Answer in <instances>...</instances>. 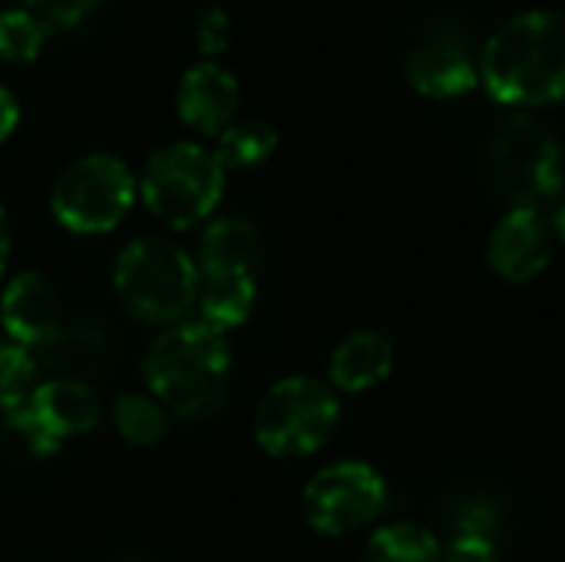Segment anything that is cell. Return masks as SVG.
<instances>
[{
  "label": "cell",
  "instance_id": "1",
  "mask_svg": "<svg viewBox=\"0 0 565 562\" xmlns=\"http://www.w3.org/2000/svg\"><path fill=\"white\" fill-rule=\"evenodd\" d=\"M480 83L513 109H536L565 99V17L523 10L500 23L480 50Z\"/></svg>",
  "mask_w": 565,
  "mask_h": 562
},
{
  "label": "cell",
  "instance_id": "2",
  "mask_svg": "<svg viewBox=\"0 0 565 562\" xmlns=\"http://www.w3.org/2000/svg\"><path fill=\"white\" fill-rule=\"evenodd\" d=\"M149 394L182 421H205L225 407L232 381V351L225 335L205 321L166 328L142 358Z\"/></svg>",
  "mask_w": 565,
  "mask_h": 562
},
{
  "label": "cell",
  "instance_id": "3",
  "mask_svg": "<svg viewBox=\"0 0 565 562\" xmlns=\"http://www.w3.org/2000/svg\"><path fill=\"white\" fill-rule=\"evenodd\" d=\"M262 258L258 229L242 215L209 222L199 245V315L218 335L242 328L252 318L258 282L255 268Z\"/></svg>",
  "mask_w": 565,
  "mask_h": 562
},
{
  "label": "cell",
  "instance_id": "4",
  "mask_svg": "<svg viewBox=\"0 0 565 562\" xmlns=\"http://www.w3.org/2000/svg\"><path fill=\"white\" fill-rule=\"evenodd\" d=\"M113 285L132 318L172 328L195 305L199 268L182 245L146 235L119 252Z\"/></svg>",
  "mask_w": 565,
  "mask_h": 562
},
{
  "label": "cell",
  "instance_id": "5",
  "mask_svg": "<svg viewBox=\"0 0 565 562\" xmlns=\"http://www.w3.org/2000/svg\"><path fill=\"white\" fill-rule=\"evenodd\" d=\"M483 182L516 205H536L553 199L565 182L563 142L540 119L516 113L503 119L483 146Z\"/></svg>",
  "mask_w": 565,
  "mask_h": 562
},
{
  "label": "cell",
  "instance_id": "6",
  "mask_svg": "<svg viewBox=\"0 0 565 562\" xmlns=\"http://www.w3.org/2000/svg\"><path fill=\"white\" fill-rule=\"evenodd\" d=\"M225 166L215 149L202 142H169L156 149L139 176V195L146 209L169 229H192L205 222L222 202Z\"/></svg>",
  "mask_w": 565,
  "mask_h": 562
},
{
  "label": "cell",
  "instance_id": "7",
  "mask_svg": "<svg viewBox=\"0 0 565 562\" xmlns=\"http://www.w3.org/2000/svg\"><path fill=\"white\" fill-rule=\"evenodd\" d=\"M341 424L334 388L318 378L291 374L268 388L255 407V441L275 460H301L318 454Z\"/></svg>",
  "mask_w": 565,
  "mask_h": 562
},
{
  "label": "cell",
  "instance_id": "8",
  "mask_svg": "<svg viewBox=\"0 0 565 562\" xmlns=\"http://www.w3.org/2000/svg\"><path fill=\"white\" fill-rule=\"evenodd\" d=\"M136 192L139 182L119 156L89 152L56 176L50 212L73 235H103L129 215Z\"/></svg>",
  "mask_w": 565,
  "mask_h": 562
},
{
  "label": "cell",
  "instance_id": "9",
  "mask_svg": "<svg viewBox=\"0 0 565 562\" xmlns=\"http://www.w3.org/2000/svg\"><path fill=\"white\" fill-rule=\"evenodd\" d=\"M384 503V477L361 460H338L321 467L301 494L305 523L321 537H344L364 530L381 517Z\"/></svg>",
  "mask_w": 565,
  "mask_h": 562
},
{
  "label": "cell",
  "instance_id": "10",
  "mask_svg": "<svg viewBox=\"0 0 565 562\" xmlns=\"http://www.w3.org/2000/svg\"><path fill=\"white\" fill-rule=\"evenodd\" d=\"M99 414H103L99 397L86 381L50 378L40 381L30 401L7 421L30 444L33 454L46 457L56 454L60 444L89 434L99 424Z\"/></svg>",
  "mask_w": 565,
  "mask_h": 562
},
{
  "label": "cell",
  "instance_id": "11",
  "mask_svg": "<svg viewBox=\"0 0 565 562\" xmlns=\"http://www.w3.org/2000/svg\"><path fill=\"white\" fill-rule=\"evenodd\" d=\"M407 79L427 99H457L480 86V53L460 23H434L407 50Z\"/></svg>",
  "mask_w": 565,
  "mask_h": 562
},
{
  "label": "cell",
  "instance_id": "12",
  "mask_svg": "<svg viewBox=\"0 0 565 562\" xmlns=\"http://www.w3.org/2000/svg\"><path fill=\"white\" fill-rule=\"evenodd\" d=\"M556 255V235L550 219L536 205L510 209L490 232L487 265L510 285H526L540 278Z\"/></svg>",
  "mask_w": 565,
  "mask_h": 562
},
{
  "label": "cell",
  "instance_id": "13",
  "mask_svg": "<svg viewBox=\"0 0 565 562\" xmlns=\"http://www.w3.org/2000/svg\"><path fill=\"white\" fill-rule=\"evenodd\" d=\"M0 325L17 348L40 351L63 328L56 285L40 272H20L0 295Z\"/></svg>",
  "mask_w": 565,
  "mask_h": 562
},
{
  "label": "cell",
  "instance_id": "14",
  "mask_svg": "<svg viewBox=\"0 0 565 562\" xmlns=\"http://www.w3.org/2000/svg\"><path fill=\"white\" fill-rule=\"evenodd\" d=\"M238 99H242V86L235 79V73L215 60H199L192 63L175 89V109L179 119L202 132V136H222L238 113Z\"/></svg>",
  "mask_w": 565,
  "mask_h": 562
},
{
  "label": "cell",
  "instance_id": "15",
  "mask_svg": "<svg viewBox=\"0 0 565 562\" xmlns=\"http://www.w3.org/2000/svg\"><path fill=\"white\" fill-rule=\"evenodd\" d=\"M394 371V344L381 331H354L331 351L328 378L334 391L364 394L387 381Z\"/></svg>",
  "mask_w": 565,
  "mask_h": 562
},
{
  "label": "cell",
  "instance_id": "16",
  "mask_svg": "<svg viewBox=\"0 0 565 562\" xmlns=\"http://www.w3.org/2000/svg\"><path fill=\"white\" fill-rule=\"evenodd\" d=\"M36 368L60 371L56 378L86 381L93 378L106 361V344L89 328H60L53 341H46L36 354Z\"/></svg>",
  "mask_w": 565,
  "mask_h": 562
},
{
  "label": "cell",
  "instance_id": "17",
  "mask_svg": "<svg viewBox=\"0 0 565 562\" xmlns=\"http://www.w3.org/2000/svg\"><path fill=\"white\" fill-rule=\"evenodd\" d=\"M440 556L444 547L427 527L391 523L367 540L361 562H440Z\"/></svg>",
  "mask_w": 565,
  "mask_h": 562
},
{
  "label": "cell",
  "instance_id": "18",
  "mask_svg": "<svg viewBox=\"0 0 565 562\" xmlns=\"http://www.w3.org/2000/svg\"><path fill=\"white\" fill-rule=\"evenodd\" d=\"M278 149V129L268 119H238L232 123L218 142H215V156L218 162L228 169H255L262 162H268Z\"/></svg>",
  "mask_w": 565,
  "mask_h": 562
},
{
  "label": "cell",
  "instance_id": "19",
  "mask_svg": "<svg viewBox=\"0 0 565 562\" xmlns=\"http://www.w3.org/2000/svg\"><path fill=\"white\" fill-rule=\"evenodd\" d=\"M113 424L122 441L152 447L169 434V411L152 394H119L113 404Z\"/></svg>",
  "mask_w": 565,
  "mask_h": 562
},
{
  "label": "cell",
  "instance_id": "20",
  "mask_svg": "<svg viewBox=\"0 0 565 562\" xmlns=\"http://www.w3.org/2000/svg\"><path fill=\"white\" fill-rule=\"evenodd\" d=\"M36 358L26 348H17L13 341H0V414L13 417L36 388Z\"/></svg>",
  "mask_w": 565,
  "mask_h": 562
},
{
  "label": "cell",
  "instance_id": "21",
  "mask_svg": "<svg viewBox=\"0 0 565 562\" xmlns=\"http://www.w3.org/2000/svg\"><path fill=\"white\" fill-rule=\"evenodd\" d=\"M440 562H500L497 523L487 513H467L444 547Z\"/></svg>",
  "mask_w": 565,
  "mask_h": 562
},
{
  "label": "cell",
  "instance_id": "22",
  "mask_svg": "<svg viewBox=\"0 0 565 562\" xmlns=\"http://www.w3.org/2000/svg\"><path fill=\"white\" fill-rule=\"evenodd\" d=\"M46 26L26 10H0V60L7 63H26L43 50Z\"/></svg>",
  "mask_w": 565,
  "mask_h": 562
},
{
  "label": "cell",
  "instance_id": "23",
  "mask_svg": "<svg viewBox=\"0 0 565 562\" xmlns=\"http://www.w3.org/2000/svg\"><path fill=\"white\" fill-rule=\"evenodd\" d=\"M99 0H26V10L46 26V30H66L86 20L96 10Z\"/></svg>",
  "mask_w": 565,
  "mask_h": 562
},
{
  "label": "cell",
  "instance_id": "24",
  "mask_svg": "<svg viewBox=\"0 0 565 562\" xmlns=\"http://www.w3.org/2000/svg\"><path fill=\"white\" fill-rule=\"evenodd\" d=\"M192 33H195V46H199V53H202L205 60H212L215 53H222V50L228 46V36H232L228 10H225V7H218V3L205 7V10L199 13V20H195Z\"/></svg>",
  "mask_w": 565,
  "mask_h": 562
},
{
  "label": "cell",
  "instance_id": "25",
  "mask_svg": "<svg viewBox=\"0 0 565 562\" xmlns=\"http://www.w3.org/2000/svg\"><path fill=\"white\" fill-rule=\"evenodd\" d=\"M17 123H20V103L13 96V89L0 83V142L17 129Z\"/></svg>",
  "mask_w": 565,
  "mask_h": 562
},
{
  "label": "cell",
  "instance_id": "26",
  "mask_svg": "<svg viewBox=\"0 0 565 562\" xmlns=\"http://www.w3.org/2000/svg\"><path fill=\"white\" fill-rule=\"evenodd\" d=\"M10 245H13L10 219H7V212L0 209V275H3V268H7V262H10Z\"/></svg>",
  "mask_w": 565,
  "mask_h": 562
},
{
  "label": "cell",
  "instance_id": "27",
  "mask_svg": "<svg viewBox=\"0 0 565 562\" xmlns=\"http://www.w3.org/2000/svg\"><path fill=\"white\" fill-rule=\"evenodd\" d=\"M553 235H556V242H565V202L556 209V215H553Z\"/></svg>",
  "mask_w": 565,
  "mask_h": 562
}]
</instances>
